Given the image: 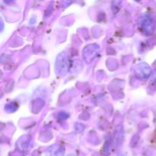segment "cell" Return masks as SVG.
Here are the masks:
<instances>
[]
</instances>
